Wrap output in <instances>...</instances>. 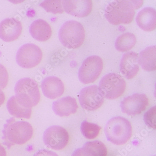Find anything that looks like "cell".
Listing matches in <instances>:
<instances>
[{"instance_id": "1", "label": "cell", "mask_w": 156, "mask_h": 156, "mask_svg": "<svg viewBox=\"0 0 156 156\" xmlns=\"http://www.w3.org/2000/svg\"><path fill=\"white\" fill-rule=\"evenodd\" d=\"M143 4V1H115L106 6L105 16L113 25L128 24L134 17L135 10Z\"/></svg>"}, {"instance_id": "2", "label": "cell", "mask_w": 156, "mask_h": 156, "mask_svg": "<svg viewBox=\"0 0 156 156\" xmlns=\"http://www.w3.org/2000/svg\"><path fill=\"white\" fill-rule=\"evenodd\" d=\"M33 133L30 123L26 121H17L12 117L4 125L3 139L5 144L10 148L14 144L22 145L26 143L31 139Z\"/></svg>"}, {"instance_id": "3", "label": "cell", "mask_w": 156, "mask_h": 156, "mask_svg": "<svg viewBox=\"0 0 156 156\" xmlns=\"http://www.w3.org/2000/svg\"><path fill=\"white\" fill-rule=\"evenodd\" d=\"M105 133L109 142L117 145H123L132 136V126L130 122L124 117H113L106 125Z\"/></svg>"}, {"instance_id": "4", "label": "cell", "mask_w": 156, "mask_h": 156, "mask_svg": "<svg viewBox=\"0 0 156 156\" xmlns=\"http://www.w3.org/2000/svg\"><path fill=\"white\" fill-rule=\"evenodd\" d=\"M14 91L17 101L26 108H32L40 101L38 85L30 78H23L18 80L16 84Z\"/></svg>"}, {"instance_id": "5", "label": "cell", "mask_w": 156, "mask_h": 156, "mask_svg": "<svg viewBox=\"0 0 156 156\" xmlns=\"http://www.w3.org/2000/svg\"><path fill=\"white\" fill-rule=\"evenodd\" d=\"M85 30L82 24L70 20L63 23L59 31V38L63 46L68 49H76L83 44Z\"/></svg>"}, {"instance_id": "6", "label": "cell", "mask_w": 156, "mask_h": 156, "mask_svg": "<svg viewBox=\"0 0 156 156\" xmlns=\"http://www.w3.org/2000/svg\"><path fill=\"white\" fill-rule=\"evenodd\" d=\"M98 88L104 98L113 100L124 93L126 88V82L119 74L109 73L102 77Z\"/></svg>"}, {"instance_id": "7", "label": "cell", "mask_w": 156, "mask_h": 156, "mask_svg": "<svg viewBox=\"0 0 156 156\" xmlns=\"http://www.w3.org/2000/svg\"><path fill=\"white\" fill-rule=\"evenodd\" d=\"M103 63L98 56H90L83 62L78 70L79 80L84 84L93 83L97 80L102 72Z\"/></svg>"}, {"instance_id": "8", "label": "cell", "mask_w": 156, "mask_h": 156, "mask_svg": "<svg viewBox=\"0 0 156 156\" xmlns=\"http://www.w3.org/2000/svg\"><path fill=\"white\" fill-rule=\"evenodd\" d=\"M43 53L39 47L28 43L21 46L16 55L17 64L22 68H33L38 65L42 60Z\"/></svg>"}, {"instance_id": "9", "label": "cell", "mask_w": 156, "mask_h": 156, "mask_svg": "<svg viewBox=\"0 0 156 156\" xmlns=\"http://www.w3.org/2000/svg\"><path fill=\"white\" fill-rule=\"evenodd\" d=\"M43 141L47 147L55 150L64 149L69 141V135L61 126L54 125L47 128L43 135Z\"/></svg>"}, {"instance_id": "10", "label": "cell", "mask_w": 156, "mask_h": 156, "mask_svg": "<svg viewBox=\"0 0 156 156\" xmlns=\"http://www.w3.org/2000/svg\"><path fill=\"white\" fill-rule=\"evenodd\" d=\"M78 99L82 107L88 111L97 110L104 102V97L96 85L83 88L79 93Z\"/></svg>"}, {"instance_id": "11", "label": "cell", "mask_w": 156, "mask_h": 156, "mask_svg": "<svg viewBox=\"0 0 156 156\" xmlns=\"http://www.w3.org/2000/svg\"><path fill=\"white\" fill-rule=\"evenodd\" d=\"M149 103V99L146 94H134L123 99L121 108L122 112L128 115H136L144 111Z\"/></svg>"}, {"instance_id": "12", "label": "cell", "mask_w": 156, "mask_h": 156, "mask_svg": "<svg viewBox=\"0 0 156 156\" xmlns=\"http://www.w3.org/2000/svg\"><path fill=\"white\" fill-rule=\"evenodd\" d=\"M22 28L19 20L14 18H6L0 23V38L6 42L15 41L21 35Z\"/></svg>"}, {"instance_id": "13", "label": "cell", "mask_w": 156, "mask_h": 156, "mask_svg": "<svg viewBox=\"0 0 156 156\" xmlns=\"http://www.w3.org/2000/svg\"><path fill=\"white\" fill-rule=\"evenodd\" d=\"M63 10L73 16L84 17L90 14L92 9V2L90 0L84 1H61Z\"/></svg>"}, {"instance_id": "14", "label": "cell", "mask_w": 156, "mask_h": 156, "mask_svg": "<svg viewBox=\"0 0 156 156\" xmlns=\"http://www.w3.org/2000/svg\"><path fill=\"white\" fill-rule=\"evenodd\" d=\"M120 71L127 79L134 78L139 70L138 55L133 51L123 54L120 64Z\"/></svg>"}, {"instance_id": "15", "label": "cell", "mask_w": 156, "mask_h": 156, "mask_svg": "<svg viewBox=\"0 0 156 156\" xmlns=\"http://www.w3.org/2000/svg\"><path fill=\"white\" fill-rule=\"evenodd\" d=\"M45 96L50 99H55L61 96L64 91V85L58 77L49 76L43 80L41 85Z\"/></svg>"}, {"instance_id": "16", "label": "cell", "mask_w": 156, "mask_h": 156, "mask_svg": "<svg viewBox=\"0 0 156 156\" xmlns=\"http://www.w3.org/2000/svg\"><path fill=\"white\" fill-rule=\"evenodd\" d=\"M76 100L70 96H67L54 101L52 108L55 114L59 116H68L76 113L78 109Z\"/></svg>"}, {"instance_id": "17", "label": "cell", "mask_w": 156, "mask_h": 156, "mask_svg": "<svg viewBox=\"0 0 156 156\" xmlns=\"http://www.w3.org/2000/svg\"><path fill=\"white\" fill-rule=\"evenodd\" d=\"M137 25L146 31L154 30L156 27V10L151 7H146L138 12L136 17Z\"/></svg>"}, {"instance_id": "18", "label": "cell", "mask_w": 156, "mask_h": 156, "mask_svg": "<svg viewBox=\"0 0 156 156\" xmlns=\"http://www.w3.org/2000/svg\"><path fill=\"white\" fill-rule=\"evenodd\" d=\"M29 31L34 39L40 42L48 40L52 36L51 26L42 19L33 21L30 26Z\"/></svg>"}, {"instance_id": "19", "label": "cell", "mask_w": 156, "mask_h": 156, "mask_svg": "<svg viewBox=\"0 0 156 156\" xmlns=\"http://www.w3.org/2000/svg\"><path fill=\"white\" fill-rule=\"evenodd\" d=\"M156 45L147 47L141 51L138 57V62L143 70L147 72L156 70Z\"/></svg>"}, {"instance_id": "20", "label": "cell", "mask_w": 156, "mask_h": 156, "mask_svg": "<svg viewBox=\"0 0 156 156\" xmlns=\"http://www.w3.org/2000/svg\"><path fill=\"white\" fill-rule=\"evenodd\" d=\"M7 109L11 115L17 118L29 119L32 115V108H26L19 104L15 96L9 98L7 103Z\"/></svg>"}, {"instance_id": "21", "label": "cell", "mask_w": 156, "mask_h": 156, "mask_svg": "<svg viewBox=\"0 0 156 156\" xmlns=\"http://www.w3.org/2000/svg\"><path fill=\"white\" fill-rule=\"evenodd\" d=\"M136 39L135 36L131 33H124L116 38L115 47L116 50L121 52L130 50L135 45Z\"/></svg>"}, {"instance_id": "22", "label": "cell", "mask_w": 156, "mask_h": 156, "mask_svg": "<svg viewBox=\"0 0 156 156\" xmlns=\"http://www.w3.org/2000/svg\"><path fill=\"white\" fill-rule=\"evenodd\" d=\"M92 156H106L107 150L104 143L98 140L88 142L83 146Z\"/></svg>"}, {"instance_id": "23", "label": "cell", "mask_w": 156, "mask_h": 156, "mask_svg": "<svg viewBox=\"0 0 156 156\" xmlns=\"http://www.w3.org/2000/svg\"><path fill=\"white\" fill-rule=\"evenodd\" d=\"M101 128L97 124L87 121L83 122L81 124V131L83 135L89 139H93L98 135Z\"/></svg>"}, {"instance_id": "24", "label": "cell", "mask_w": 156, "mask_h": 156, "mask_svg": "<svg viewBox=\"0 0 156 156\" xmlns=\"http://www.w3.org/2000/svg\"><path fill=\"white\" fill-rule=\"evenodd\" d=\"M39 6L49 13L61 14L64 12L61 1H44L40 3Z\"/></svg>"}, {"instance_id": "25", "label": "cell", "mask_w": 156, "mask_h": 156, "mask_svg": "<svg viewBox=\"0 0 156 156\" xmlns=\"http://www.w3.org/2000/svg\"><path fill=\"white\" fill-rule=\"evenodd\" d=\"M156 106L148 110L144 115V121L147 126L156 129Z\"/></svg>"}, {"instance_id": "26", "label": "cell", "mask_w": 156, "mask_h": 156, "mask_svg": "<svg viewBox=\"0 0 156 156\" xmlns=\"http://www.w3.org/2000/svg\"><path fill=\"white\" fill-rule=\"evenodd\" d=\"M9 81V74L7 69L2 65L0 64V88L4 89Z\"/></svg>"}, {"instance_id": "27", "label": "cell", "mask_w": 156, "mask_h": 156, "mask_svg": "<svg viewBox=\"0 0 156 156\" xmlns=\"http://www.w3.org/2000/svg\"><path fill=\"white\" fill-rule=\"evenodd\" d=\"M71 156H92L91 153L83 147L77 149L73 152Z\"/></svg>"}, {"instance_id": "28", "label": "cell", "mask_w": 156, "mask_h": 156, "mask_svg": "<svg viewBox=\"0 0 156 156\" xmlns=\"http://www.w3.org/2000/svg\"><path fill=\"white\" fill-rule=\"evenodd\" d=\"M33 156H59L58 154L51 151L42 149L37 151Z\"/></svg>"}, {"instance_id": "29", "label": "cell", "mask_w": 156, "mask_h": 156, "mask_svg": "<svg viewBox=\"0 0 156 156\" xmlns=\"http://www.w3.org/2000/svg\"><path fill=\"white\" fill-rule=\"evenodd\" d=\"M5 100V94L1 88H0V106L3 104Z\"/></svg>"}, {"instance_id": "30", "label": "cell", "mask_w": 156, "mask_h": 156, "mask_svg": "<svg viewBox=\"0 0 156 156\" xmlns=\"http://www.w3.org/2000/svg\"><path fill=\"white\" fill-rule=\"evenodd\" d=\"M0 156H6V150L0 144Z\"/></svg>"}]
</instances>
